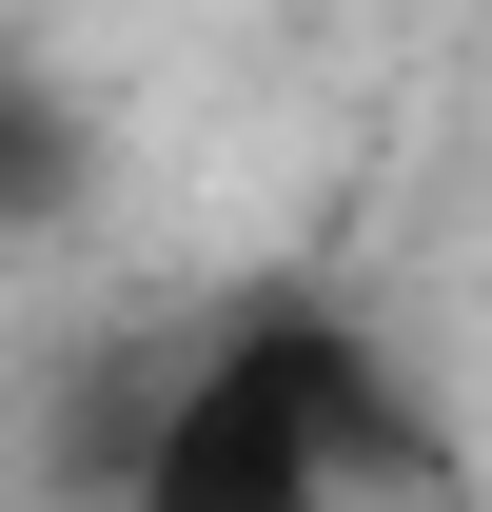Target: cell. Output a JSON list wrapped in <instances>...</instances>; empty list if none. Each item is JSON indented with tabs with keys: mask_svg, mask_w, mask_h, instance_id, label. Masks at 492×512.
Here are the masks:
<instances>
[{
	"mask_svg": "<svg viewBox=\"0 0 492 512\" xmlns=\"http://www.w3.org/2000/svg\"><path fill=\"white\" fill-rule=\"evenodd\" d=\"M355 434H374L355 335L335 316H237V335H197L158 375V414L119 453V512H335Z\"/></svg>",
	"mask_w": 492,
	"mask_h": 512,
	"instance_id": "cell-1",
	"label": "cell"
}]
</instances>
